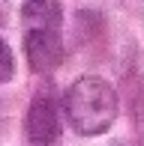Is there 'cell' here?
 <instances>
[{
  "instance_id": "cell-1",
  "label": "cell",
  "mask_w": 144,
  "mask_h": 146,
  "mask_svg": "<svg viewBox=\"0 0 144 146\" xmlns=\"http://www.w3.org/2000/svg\"><path fill=\"white\" fill-rule=\"evenodd\" d=\"M63 110L78 134H105L117 119V92L108 81L96 75L78 78L63 96Z\"/></svg>"
},
{
  "instance_id": "cell-2",
  "label": "cell",
  "mask_w": 144,
  "mask_h": 146,
  "mask_svg": "<svg viewBox=\"0 0 144 146\" xmlns=\"http://www.w3.org/2000/svg\"><path fill=\"white\" fill-rule=\"evenodd\" d=\"M24 134L33 146H51L60 137V116H57V102L48 90H39L33 96L24 116Z\"/></svg>"
},
{
  "instance_id": "cell-3",
  "label": "cell",
  "mask_w": 144,
  "mask_h": 146,
  "mask_svg": "<svg viewBox=\"0 0 144 146\" xmlns=\"http://www.w3.org/2000/svg\"><path fill=\"white\" fill-rule=\"evenodd\" d=\"M24 57L39 75H48L63 60V42L57 30H27L24 33Z\"/></svg>"
},
{
  "instance_id": "cell-4",
  "label": "cell",
  "mask_w": 144,
  "mask_h": 146,
  "mask_svg": "<svg viewBox=\"0 0 144 146\" xmlns=\"http://www.w3.org/2000/svg\"><path fill=\"white\" fill-rule=\"evenodd\" d=\"M21 21L27 30H57L63 21V6L60 0H24Z\"/></svg>"
},
{
  "instance_id": "cell-5",
  "label": "cell",
  "mask_w": 144,
  "mask_h": 146,
  "mask_svg": "<svg viewBox=\"0 0 144 146\" xmlns=\"http://www.w3.org/2000/svg\"><path fill=\"white\" fill-rule=\"evenodd\" d=\"M12 75H15V57H12L9 45L0 39V84L12 81Z\"/></svg>"
},
{
  "instance_id": "cell-6",
  "label": "cell",
  "mask_w": 144,
  "mask_h": 146,
  "mask_svg": "<svg viewBox=\"0 0 144 146\" xmlns=\"http://www.w3.org/2000/svg\"><path fill=\"white\" fill-rule=\"evenodd\" d=\"M0 131H3V116H0Z\"/></svg>"
}]
</instances>
